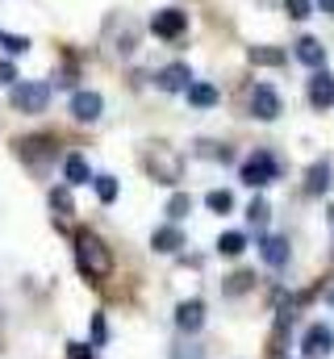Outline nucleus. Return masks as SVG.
<instances>
[{
  "instance_id": "f257e3e1",
  "label": "nucleus",
  "mask_w": 334,
  "mask_h": 359,
  "mask_svg": "<svg viewBox=\"0 0 334 359\" xmlns=\"http://www.w3.org/2000/svg\"><path fill=\"white\" fill-rule=\"evenodd\" d=\"M76 264H80V276L84 280H92V284H100V280H109V271H113V255H109V247L96 238V234H76Z\"/></svg>"
},
{
  "instance_id": "f03ea898",
  "label": "nucleus",
  "mask_w": 334,
  "mask_h": 359,
  "mask_svg": "<svg viewBox=\"0 0 334 359\" xmlns=\"http://www.w3.org/2000/svg\"><path fill=\"white\" fill-rule=\"evenodd\" d=\"M46 104H51V84H42V80L13 84V109L17 113H42Z\"/></svg>"
},
{
  "instance_id": "7ed1b4c3",
  "label": "nucleus",
  "mask_w": 334,
  "mask_h": 359,
  "mask_svg": "<svg viewBox=\"0 0 334 359\" xmlns=\"http://www.w3.org/2000/svg\"><path fill=\"white\" fill-rule=\"evenodd\" d=\"M272 180H280V163H276L267 151H255L247 163H243V184H247V188H263V184H272Z\"/></svg>"
},
{
  "instance_id": "20e7f679",
  "label": "nucleus",
  "mask_w": 334,
  "mask_h": 359,
  "mask_svg": "<svg viewBox=\"0 0 334 359\" xmlns=\"http://www.w3.org/2000/svg\"><path fill=\"white\" fill-rule=\"evenodd\" d=\"M151 176H155V184H180V176H184V163H180V155L171 151V147H155L151 151Z\"/></svg>"
},
{
  "instance_id": "39448f33",
  "label": "nucleus",
  "mask_w": 334,
  "mask_h": 359,
  "mask_svg": "<svg viewBox=\"0 0 334 359\" xmlns=\"http://www.w3.org/2000/svg\"><path fill=\"white\" fill-rule=\"evenodd\" d=\"M151 29H155V38L175 42V38L188 29V13H184V8H159V13L151 17Z\"/></svg>"
},
{
  "instance_id": "423d86ee",
  "label": "nucleus",
  "mask_w": 334,
  "mask_h": 359,
  "mask_svg": "<svg viewBox=\"0 0 334 359\" xmlns=\"http://www.w3.org/2000/svg\"><path fill=\"white\" fill-rule=\"evenodd\" d=\"M250 117H259V121H276L280 117V96L272 84H255L250 88Z\"/></svg>"
},
{
  "instance_id": "0eeeda50",
  "label": "nucleus",
  "mask_w": 334,
  "mask_h": 359,
  "mask_svg": "<svg viewBox=\"0 0 334 359\" xmlns=\"http://www.w3.org/2000/svg\"><path fill=\"white\" fill-rule=\"evenodd\" d=\"M301 351H305V359H326L334 351V330L330 326H309L305 330V343H301Z\"/></svg>"
},
{
  "instance_id": "6e6552de",
  "label": "nucleus",
  "mask_w": 334,
  "mask_h": 359,
  "mask_svg": "<svg viewBox=\"0 0 334 359\" xmlns=\"http://www.w3.org/2000/svg\"><path fill=\"white\" fill-rule=\"evenodd\" d=\"M175 326L184 330V334H196L201 326H205V305L192 297V301H180L175 305Z\"/></svg>"
},
{
  "instance_id": "1a4fd4ad",
  "label": "nucleus",
  "mask_w": 334,
  "mask_h": 359,
  "mask_svg": "<svg viewBox=\"0 0 334 359\" xmlns=\"http://www.w3.org/2000/svg\"><path fill=\"white\" fill-rule=\"evenodd\" d=\"M309 104H314V109H330L334 104V76L326 67H318L314 80H309Z\"/></svg>"
},
{
  "instance_id": "9d476101",
  "label": "nucleus",
  "mask_w": 334,
  "mask_h": 359,
  "mask_svg": "<svg viewBox=\"0 0 334 359\" xmlns=\"http://www.w3.org/2000/svg\"><path fill=\"white\" fill-rule=\"evenodd\" d=\"M13 147H17V155H21V159H42V155H55V147H59V142H55L51 134H34V138H17Z\"/></svg>"
},
{
  "instance_id": "9b49d317",
  "label": "nucleus",
  "mask_w": 334,
  "mask_h": 359,
  "mask_svg": "<svg viewBox=\"0 0 334 359\" xmlns=\"http://www.w3.org/2000/svg\"><path fill=\"white\" fill-rule=\"evenodd\" d=\"M100 109H105L100 92H76V96H72V117H76V121H96Z\"/></svg>"
},
{
  "instance_id": "f8f14e48",
  "label": "nucleus",
  "mask_w": 334,
  "mask_h": 359,
  "mask_svg": "<svg viewBox=\"0 0 334 359\" xmlns=\"http://www.w3.org/2000/svg\"><path fill=\"white\" fill-rule=\"evenodd\" d=\"M188 84H192L188 63H167L163 72H159V88H163V92H184Z\"/></svg>"
},
{
  "instance_id": "ddd939ff",
  "label": "nucleus",
  "mask_w": 334,
  "mask_h": 359,
  "mask_svg": "<svg viewBox=\"0 0 334 359\" xmlns=\"http://www.w3.org/2000/svg\"><path fill=\"white\" fill-rule=\"evenodd\" d=\"M259 255H263L267 268H284V264H288V238H280V234L263 238V243H259Z\"/></svg>"
},
{
  "instance_id": "4468645a",
  "label": "nucleus",
  "mask_w": 334,
  "mask_h": 359,
  "mask_svg": "<svg viewBox=\"0 0 334 359\" xmlns=\"http://www.w3.org/2000/svg\"><path fill=\"white\" fill-rule=\"evenodd\" d=\"M151 247H155L159 255H175V251L184 247V234H180V226H159V230L151 234Z\"/></svg>"
},
{
  "instance_id": "2eb2a0df",
  "label": "nucleus",
  "mask_w": 334,
  "mask_h": 359,
  "mask_svg": "<svg viewBox=\"0 0 334 359\" xmlns=\"http://www.w3.org/2000/svg\"><path fill=\"white\" fill-rule=\"evenodd\" d=\"M184 96H188V104H196V109H213L222 96H218V88L213 84H205V80H192L188 88H184Z\"/></svg>"
},
{
  "instance_id": "dca6fc26",
  "label": "nucleus",
  "mask_w": 334,
  "mask_h": 359,
  "mask_svg": "<svg viewBox=\"0 0 334 359\" xmlns=\"http://www.w3.org/2000/svg\"><path fill=\"white\" fill-rule=\"evenodd\" d=\"M297 59H301L305 67H314V72H318V67L326 63V46H322L318 38H301V42H297Z\"/></svg>"
},
{
  "instance_id": "f3484780",
  "label": "nucleus",
  "mask_w": 334,
  "mask_h": 359,
  "mask_svg": "<svg viewBox=\"0 0 334 359\" xmlns=\"http://www.w3.org/2000/svg\"><path fill=\"white\" fill-rule=\"evenodd\" d=\"M247 59L255 67H284V63H288V55H284L280 46H250Z\"/></svg>"
},
{
  "instance_id": "a211bd4d",
  "label": "nucleus",
  "mask_w": 334,
  "mask_h": 359,
  "mask_svg": "<svg viewBox=\"0 0 334 359\" xmlns=\"http://www.w3.org/2000/svg\"><path fill=\"white\" fill-rule=\"evenodd\" d=\"M326 188H330V159H318L305 172V192H326Z\"/></svg>"
},
{
  "instance_id": "6ab92c4d",
  "label": "nucleus",
  "mask_w": 334,
  "mask_h": 359,
  "mask_svg": "<svg viewBox=\"0 0 334 359\" xmlns=\"http://www.w3.org/2000/svg\"><path fill=\"white\" fill-rule=\"evenodd\" d=\"M218 251H222L226 259H239V255L247 251V234H239V230H226V234L218 238Z\"/></svg>"
},
{
  "instance_id": "aec40b11",
  "label": "nucleus",
  "mask_w": 334,
  "mask_h": 359,
  "mask_svg": "<svg viewBox=\"0 0 334 359\" xmlns=\"http://www.w3.org/2000/svg\"><path fill=\"white\" fill-rule=\"evenodd\" d=\"M63 176H67V184H88V180H92V172H88V159H84V155H67Z\"/></svg>"
},
{
  "instance_id": "412c9836",
  "label": "nucleus",
  "mask_w": 334,
  "mask_h": 359,
  "mask_svg": "<svg viewBox=\"0 0 334 359\" xmlns=\"http://www.w3.org/2000/svg\"><path fill=\"white\" fill-rule=\"evenodd\" d=\"M250 284H255V271H234V276H226L222 292H226V297H239V292H247Z\"/></svg>"
},
{
  "instance_id": "4be33fe9",
  "label": "nucleus",
  "mask_w": 334,
  "mask_h": 359,
  "mask_svg": "<svg viewBox=\"0 0 334 359\" xmlns=\"http://www.w3.org/2000/svg\"><path fill=\"white\" fill-rule=\"evenodd\" d=\"M188 213H192V196H188V192H175V196L167 201V217H171V222H184Z\"/></svg>"
},
{
  "instance_id": "5701e85b",
  "label": "nucleus",
  "mask_w": 334,
  "mask_h": 359,
  "mask_svg": "<svg viewBox=\"0 0 334 359\" xmlns=\"http://www.w3.org/2000/svg\"><path fill=\"white\" fill-rule=\"evenodd\" d=\"M51 209H59V217H67L76 205H72V188L67 184H59V188H51Z\"/></svg>"
},
{
  "instance_id": "b1692460",
  "label": "nucleus",
  "mask_w": 334,
  "mask_h": 359,
  "mask_svg": "<svg viewBox=\"0 0 334 359\" xmlns=\"http://www.w3.org/2000/svg\"><path fill=\"white\" fill-rule=\"evenodd\" d=\"M267 213H272V209H267V201H263V196H255V201L247 205V222L255 226V230H263V226H267Z\"/></svg>"
},
{
  "instance_id": "393cba45",
  "label": "nucleus",
  "mask_w": 334,
  "mask_h": 359,
  "mask_svg": "<svg viewBox=\"0 0 334 359\" xmlns=\"http://www.w3.org/2000/svg\"><path fill=\"white\" fill-rule=\"evenodd\" d=\"M205 205H209L213 213H230V209H234V196H230L226 188H213V192L205 196Z\"/></svg>"
},
{
  "instance_id": "a878e982",
  "label": "nucleus",
  "mask_w": 334,
  "mask_h": 359,
  "mask_svg": "<svg viewBox=\"0 0 334 359\" xmlns=\"http://www.w3.org/2000/svg\"><path fill=\"white\" fill-rule=\"evenodd\" d=\"M92 188H96V196H100L105 205H113V201H117V180H113V176H96V180H92Z\"/></svg>"
},
{
  "instance_id": "bb28decb",
  "label": "nucleus",
  "mask_w": 334,
  "mask_h": 359,
  "mask_svg": "<svg viewBox=\"0 0 334 359\" xmlns=\"http://www.w3.org/2000/svg\"><path fill=\"white\" fill-rule=\"evenodd\" d=\"M0 46H4V55H25V50H29V38H21V34H0Z\"/></svg>"
},
{
  "instance_id": "cd10ccee",
  "label": "nucleus",
  "mask_w": 334,
  "mask_h": 359,
  "mask_svg": "<svg viewBox=\"0 0 334 359\" xmlns=\"http://www.w3.org/2000/svg\"><path fill=\"white\" fill-rule=\"evenodd\" d=\"M284 13H288L293 21H305V17L314 13V0H284Z\"/></svg>"
},
{
  "instance_id": "c85d7f7f",
  "label": "nucleus",
  "mask_w": 334,
  "mask_h": 359,
  "mask_svg": "<svg viewBox=\"0 0 334 359\" xmlns=\"http://www.w3.org/2000/svg\"><path fill=\"white\" fill-rule=\"evenodd\" d=\"M201 155L222 159V163H230V159H234V151H230V147H218V142H201Z\"/></svg>"
},
{
  "instance_id": "c756f323",
  "label": "nucleus",
  "mask_w": 334,
  "mask_h": 359,
  "mask_svg": "<svg viewBox=\"0 0 334 359\" xmlns=\"http://www.w3.org/2000/svg\"><path fill=\"white\" fill-rule=\"evenodd\" d=\"M171 359H205V351L192 343H180V347H171Z\"/></svg>"
},
{
  "instance_id": "7c9ffc66",
  "label": "nucleus",
  "mask_w": 334,
  "mask_h": 359,
  "mask_svg": "<svg viewBox=\"0 0 334 359\" xmlns=\"http://www.w3.org/2000/svg\"><path fill=\"white\" fill-rule=\"evenodd\" d=\"M96 355V347H88V343H72L67 347V359H92Z\"/></svg>"
},
{
  "instance_id": "2f4dec72",
  "label": "nucleus",
  "mask_w": 334,
  "mask_h": 359,
  "mask_svg": "<svg viewBox=\"0 0 334 359\" xmlns=\"http://www.w3.org/2000/svg\"><path fill=\"white\" fill-rule=\"evenodd\" d=\"M100 343H105V318L96 313L92 318V347H100Z\"/></svg>"
},
{
  "instance_id": "473e14b6",
  "label": "nucleus",
  "mask_w": 334,
  "mask_h": 359,
  "mask_svg": "<svg viewBox=\"0 0 334 359\" xmlns=\"http://www.w3.org/2000/svg\"><path fill=\"white\" fill-rule=\"evenodd\" d=\"M0 84H8V88H13V84H17V67H13V63H8V59H4V63H0Z\"/></svg>"
},
{
  "instance_id": "72a5a7b5",
  "label": "nucleus",
  "mask_w": 334,
  "mask_h": 359,
  "mask_svg": "<svg viewBox=\"0 0 334 359\" xmlns=\"http://www.w3.org/2000/svg\"><path fill=\"white\" fill-rule=\"evenodd\" d=\"M318 8H322V13H330V17H334V0H318Z\"/></svg>"
},
{
  "instance_id": "f704fd0d",
  "label": "nucleus",
  "mask_w": 334,
  "mask_h": 359,
  "mask_svg": "<svg viewBox=\"0 0 334 359\" xmlns=\"http://www.w3.org/2000/svg\"><path fill=\"white\" fill-rule=\"evenodd\" d=\"M326 305H330V309H334V280H330V284H326Z\"/></svg>"
}]
</instances>
